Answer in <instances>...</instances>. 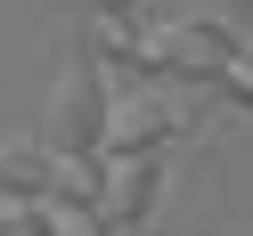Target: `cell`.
<instances>
[{
  "mask_svg": "<svg viewBox=\"0 0 253 236\" xmlns=\"http://www.w3.org/2000/svg\"><path fill=\"white\" fill-rule=\"evenodd\" d=\"M106 122H115L106 73L82 57V66L66 73V90H57V147H66V155H106Z\"/></svg>",
  "mask_w": 253,
  "mask_h": 236,
  "instance_id": "1",
  "label": "cell"
},
{
  "mask_svg": "<svg viewBox=\"0 0 253 236\" xmlns=\"http://www.w3.org/2000/svg\"><path fill=\"white\" fill-rule=\"evenodd\" d=\"M155 196H164V163H155V155H139V163H115V171H106V228H139V220H147L155 212Z\"/></svg>",
  "mask_w": 253,
  "mask_h": 236,
  "instance_id": "2",
  "label": "cell"
},
{
  "mask_svg": "<svg viewBox=\"0 0 253 236\" xmlns=\"http://www.w3.org/2000/svg\"><path fill=\"white\" fill-rule=\"evenodd\" d=\"M49 212H106V155H57V187H49Z\"/></svg>",
  "mask_w": 253,
  "mask_h": 236,
  "instance_id": "3",
  "label": "cell"
},
{
  "mask_svg": "<svg viewBox=\"0 0 253 236\" xmlns=\"http://www.w3.org/2000/svg\"><path fill=\"white\" fill-rule=\"evenodd\" d=\"M57 187V155L49 147H0V196H17V203H49ZM8 203V212H17Z\"/></svg>",
  "mask_w": 253,
  "mask_h": 236,
  "instance_id": "4",
  "label": "cell"
},
{
  "mask_svg": "<svg viewBox=\"0 0 253 236\" xmlns=\"http://www.w3.org/2000/svg\"><path fill=\"white\" fill-rule=\"evenodd\" d=\"M8 236H74V220L49 212V203H17L8 212Z\"/></svg>",
  "mask_w": 253,
  "mask_h": 236,
  "instance_id": "5",
  "label": "cell"
},
{
  "mask_svg": "<svg viewBox=\"0 0 253 236\" xmlns=\"http://www.w3.org/2000/svg\"><path fill=\"white\" fill-rule=\"evenodd\" d=\"M74 236H115V228H106V220H82V228H74Z\"/></svg>",
  "mask_w": 253,
  "mask_h": 236,
  "instance_id": "6",
  "label": "cell"
},
{
  "mask_svg": "<svg viewBox=\"0 0 253 236\" xmlns=\"http://www.w3.org/2000/svg\"><path fill=\"white\" fill-rule=\"evenodd\" d=\"M0 236H8V203H0Z\"/></svg>",
  "mask_w": 253,
  "mask_h": 236,
  "instance_id": "7",
  "label": "cell"
}]
</instances>
